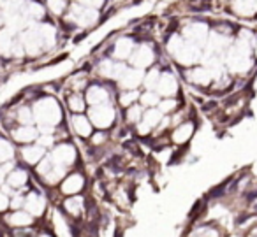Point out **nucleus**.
<instances>
[{"mask_svg": "<svg viewBox=\"0 0 257 237\" xmlns=\"http://www.w3.org/2000/svg\"><path fill=\"white\" fill-rule=\"evenodd\" d=\"M161 102V95L155 90H145L140 95V104L143 106V109H150V107H157V104Z\"/></svg>", "mask_w": 257, "mask_h": 237, "instance_id": "32", "label": "nucleus"}, {"mask_svg": "<svg viewBox=\"0 0 257 237\" xmlns=\"http://www.w3.org/2000/svg\"><path fill=\"white\" fill-rule=\"evenodd\" d=\"M20 156H22V160L27 163V165H37V163L46 156V148L39 146L37 142L25 144V146H22V149H20Z\"/></svg>", "mask_w": 257, "mask_h": 237, "instance_id": "19", "label": "nucleus"}, {"mask_svg": "<svg viewBox=\"0 0 257 237\" xmlns=\"http://www.w3.org/2000/svg\"><path fill=\"white\" fill-rule=\"evenodd\" d=\"M140 90H120L116 95V106L125 109V107L133 106V104H138L140 102Z\"/></svg>", "mask_w": 257, "mask_h": 237, "instance_id": "27", "label": "nucleus"}, {"mask_svg": "<svg viewBox=\"0 0 257 237\" xmlns=\"http://www.w3.org/2000/svg\"><path fill=\"white\" fill-rule=\"evenodd\" d=\"M109 141V134L107 130H93V134L90 135L88 142L92 148H102L106 142Z\"/></svg>", "mask_w": 257, "mask_h": 237, "instance_id": "35", "label": "nucleus"}, {"mask_svg": "<svg viewBox=\"0 0 257 237\" xmlns=\"http://www.w3.org/2000/svg\"><path fill=\"white\" fill-rule=\"evenodd\" d=\"M161 65H154V67H150L148 71H145V76H143V88L145 90H155V86H157L159 83V78H161Z\"/></svg>", "mask_w": 257, "mask_h": 237, "instance_id": "29", "label": "nucleus"}, {"mask_svg": "<svg viewBox=\"0 0 257 237\" xmlns=\"http://www.w3.org/2000/svg\"><path fill=\"white\" fill-rule=\"evenodd\" d=\"M18 39L22 43L23 50H25V55H29V57H39L41 53H44V43L41 39L39 32L36 30V27H34V23L18 34Z\"/></svg>", "mask_w": 257, "mask_h": 237, "instance_id": "8", "label": "nucleus"}, {"mask_svg": "<svg viewBox=\"0 0 257 237\" xmlns=\"http://www.w3.org/2000/svg\"><path fill=\"white\" fill-rule=\"evenodd\" d=\"M15 118L20 125H34L36 120H34V113L30 106H20L15 113Z\"/></svg>", "mask_w": 257, "mask_h": 237, "instance_id": "33", "label": "nucleus"}, {"mask_svg": "<svg viewBox=\"0 0 257 237\" xmlns=\"http://www.w3.org/2000/svg\"><path fill=\"white\" fill-rule=\"evenodd\" d=\"M86 116L92 121L93 128L95 130H107L116 125L118 121V113L116 107L113 102H104V104H97V106H88L86 109Z\"/></svg>", "mask_w": 257, "mask_h": 237, "instance_id": "3", "label": "nucleus"}, {"mask_svg": "<svg viewBox=\"0 0 257 237\" xmlns=\"http://www.w3.org/2000/svg\"><path fill=\"white\" fill-rule=\"evenodd\" d=\"M9 204H11V200H9L8 193H6V191H0V212H4L6 209L9 207Z\"/></svg>", "mask_w": 257, "mask_h": 237, "instance_id": "38", "label": "nucleus"}, {"mask_svg": "<svg viewBox=\"0 0 257 237\" xmlns=\"http://www.w3.org/2000/svg\"><path fill=\"white\" fill-rule=\"evenodd\" d=\"M37 137H39V130L34 125H20V127H15L11 130V139L22 146L32 144V142L37 141Z\"/></svg>", "mask_w": 257, "mask_h": 237, "instance_id": "18", "label": "nucleus"}, {"mask_svg": "<svg viewBox=\"0 0 257 237\" xmlns=\"http://www.w3.org/2000/svg\"><path fill=\"white\" fill-rule=\"evenodd\" d=\"M15 160V146L8 139H0V165Z\"/></svg>", "mask_w": 257, "mask_h": 237, "instance_id": "34", "label": "nucleus"}, {"mask_svg": "<svg viewBox=\"0 0 257 237\" xmlns=\"http://www.w3.org/2000/svg\"><path fill=\"white\" fill-rule=\"evenodd\" d=\"M16 36H18V34L9 30L8 27L0 29V57L2 58H11V51H13V46H15Z\"/></svg>", "mask_w": 257, "mask_h": 237, "instance_id": "24", "label": "nucleus"}, {"mask_svg": "<svg viewBox=\"0 0 257 237\" xmlns=\"http://www.w3.org/2000/svg\"><path fill=\"white\" fill-rule=\"evenodd\" d=\"M210 25L206 22H201V20H194V22H189L185 27L182 29V37L187 41V43L197 44V46L203 48L204 43H206L208 36H210Z\"/></svg>", "mask_w": 257, "mask_h": 237, "instance_id": "7", "label": "nucleus"}, {"mask_svg": "<svg viewBox=\"0 0 257 237\" xmlns=\"http://www.w3.org/2000/svg\"><path fill=\"white\" fill-rule=\"evenodd\" d=\"M34 27H36V30L39 32L41 39H43L44 43V51H50L53 50L55 46H57V41H58V29L53 25V23L50 22H37L34 23Z\"/></svg>", "mask_w": 257, "mask_h": 237, "instance_id": "17", "label": "nucleus"}, {"mask_svg": "<svg viewBox=\"0 0 257 237\" xmlns=\"http://www.w3.org/2000/svg\"><path fill=\"white\" fill-rule=\"evenodd\" d=\"M86 184V177L81 170H72V172H67V176L60 181L58 184V190H60L62 195L65 197H71V195H78L85 190Z\"/></svg>", "mask_w": 257, "mask_h": 237, "instance_id": "11", "label": "nucleus"}, {"mask_svg": "<svg viewBox=\"0 0 257 237\" xmlns=\"http://www.w3.org/2000/svg\"><path fill=\"white\" fill-rule=\"evenodd\" d=\"M183 79L190 86H197V88H210V85L213 83V76L206 65H194V67L183 69Z\"/></svg>", "mask_w": 257, "mask_h": 237, "instance_id": "10", "label": "nucleus"}, {"mask_svg": "<svg viewBox=\"0 0 257 237\" xmlns=\"http://www.w3.org/2000/svg\"><path fill=\"white\" fill-rule=\"evenodd\" d=\"M46 205H48L46 197H44L43 193H39V191L32 190V191H29V193L25 195L23 209H25L27 212H30L34 218H39V216H43L44 211H46Z\"/></svg>", "mask_w": 257, "mask_h": 237, "instance_id": "15", "label": "nucleus"}, {"mask_svg": "<svg viewBox=\"0 0 257 237\" xmlns=\"http://www.w3.org/2000/svg\"><path fill=\"white\" fill-rule=\"evenodd\" d=\"M78 4L86 6V8H93V9H100L102 6H106L107 0H76Z\"/></svg>", "mask_w": 257, "mask_h": 237, "instance_id": "36", "label": "nucleus"}, {"mask_svg": "<svg viewBox=\"0 0 257 237\" xmlns=\"http://www.w3.org/2000/svg\"><path fill=\"white\" fill-rule=\"evenodd\" d=\"M232 15L241 18H253L257 15V0H229Z\"/></svg>", "mask_w": 257, "mask_h": 237, "instance_id": "20", "label": "nucleus"}, {"mask_svg": "<svg viewBox=\"0 0 257 237\" xmlns=\"http://www.w3.org/2000/svg\"><path fill=\"white\" fill-rule=\"evenodd\" d=\"M62 207H64V211L67 212L69 216L79 218V216L86 211V200H85V197H81L79 193L71 195V197H65L64 200H62Z\"/></svg>", "mask_w": 257, "mask_h": 237, "instance_id": "21", "label": "nucleus"}, {"mask_svg": "<svg viewBox=\"0 0 257 237\" xmlns=\"http://www.w3.org/2000/svg\"><path fill=\"white\" fill-rule=\"evenodd\" d=\"M162 116H164V114H162L157 107H150V109L143 111V118H141V121H145V123H147L152 130H155V128H157V125L161 123Z\"/></svg>", "mask_w": 257, "mask_h": 237, "instance_id": "31", "label": "nucleus"}, {"mask_svg": "<svg viewBox=\"0 0 257 237\" xmlns=\"http://www.w3.org/2000/svg\"><path fill=\"white\" fill-rule=\"evenodd\" d=\"M197 130V125L196 121L192 120V118H187L185 121H182V123L175 125V127L171 128V132H169V142H171L173 146H185L190 142V139L194 137V134H196Z\"/></svg>", "mask_w": 257, "mask_h": 237, "instance_id": "9", "label": "nucleus"}, {"mask_svg": "<svg viewBox=\"0 0 257 237\" xmlns=\"http://www.w3.org/2000/svg\"><path fill=\"white\" fill-rule=\"evenodd\" d=\"M180 106H182L180 99H176V97H164V99H161V102L157 104V109L161 111L164 116H171Z\"/></svg>", "mask_w": 257, "mask_h": 237, "instance_id": "30", "label": "nucleus"}, {"mask_svg": "<svg viewBox=\"0 0 257 237\" xmlns=\"http://www.w3.org/2000/svg\"><path fill=\"white\" fill-rule=\"evenodd\" d=\"M65 104H67V109L71 111L72 114L78 113H85L88 109V104L85 100V95L81 92H71L65 99Z\"/></svg>", "mask_w": 257, "mask_h": 237, "instance_id": "25", "label": "nucleus"}, {"mask_svg": "<svg viewBox=\"0 0 257 237\" xmlns=\"http://www.w3.org/2000/svg\"><path fill=\"white\" fill-rule=\"evenodd\" d=\"M155 92L161 95V99L164 97H176L180 93V81L175 76V72L168 71V69H162L161 78H159V83L155 86Z\"/></svg>", "mask_w": 257, "mask_h": 237, "instance_id": "12", "label": "nucleus"}, {"mask_svg": "<svg viewBox=\"0 0 257 237\" xmlns=\"http://www.w3.org/2000/svg\"><path fill=\"white\" fill-rule=\"evenodd\" d=\"M136 39L133 36H120L113 44H111V58L118 62H127L136 48Z\"/></svg>", "mask_w": 257, "mask_h": 237, "instance_id": "13", "label": "nucleus"}, {"mask_svg": "<svg viewBox=\"0 0 257 237\" xmlns=\"http://www.w3.org/2000/svg\"><path fill=\"white\" fill-rule=\"evenodd\" d=\"M157 60H159V57H157L155 46L152 43L143 41V43L136 44V48H134L133 55H131V58L127 60V64L131 65V67L147 71V69L154 67V65L157 64Z\"/></svg>", "mask_w": 257, "mask_h": 237, "instance_id": "4", "label": "nucleus"}, {"mask_svg": "<svg viewBox=\"0 0 257 237\" xmlns=\"http://www.w3.org/2000/svg\"><path fill=\"white\" fill-rule=\"evenodd\" d=\"M4 27H6V18L2 15V11H0V29H4Z\"/></svg>", "mask_w": 257, "mask_h": 237, "instance_id": "40", "label": "nucleus"}, {"mask_svg": "<svg viewBox=\"0 0 257 237\" xmlns=\"http://www.w3.org/2000/svg\"><path fill=\"white\" fill-rule=\"evenodd\" d=\"M252 88L257 90V72H255V78H253V81H252Z\"/></svg>", "mask_w": 257, "mask_h": 237, "instance_id": "41", "label": "nucleus"}, {"mask_svg": "<svg viewBox=\"0 0 257 237\" xmlns=\"http://www.w3.org/2000/svg\"><path fill=\"white\" fill-rule=\"evenodd\" d=\"M48 156H50L55 165H62L69 169V167H72L78 162V148H76L72 142L62 141V142H57V144L51 148Z\"/></svg>", "mask_w": 257, "mask_h": 237, "instance_id": "6", "label": "nucleus"}, {"mask_svg": "<svg viewBox=\"0 0 257 237\" xmlns=\"http://www.w3.org/2000/svg\"><path fill=\"white\" fill-rule=\"evenodd\" d=\"M143 76H145V71L128 65L114 85H116L118 90H140L141 85H143Z\"/></svg>", "mask_w": 257, "mask_h": 237, "instance_id": "14", "label": "nucleus"}, {"mask_svg": "<svg viewBox=\"0 0 257 237\" xmlns=\"http://www.w3.org/2000/svg\"><path fill=\"white\" fill-rule=\"evenodd\" d=\"M6 221L11 226H15V228H27V226L34 225L36 218L30 212H27L25 209H15L11 214L6 216Z\"/></svg>", "mask_w": 257, "mask_h": 237, "instance_id": "23", "label": "nucleus"}, {"mask_svg": "<svg viewBox=\"0 0 257 237\" xmlns=\"http://www.w3.org/2000/svg\"><path fill=\"white\" fill-rule=\"evenodd\" d=\"M71 130L74 132L76 137L79 139H90V135L93 134V125L92 121L88 120V116H86L85 113H78V114H71Z\"/></svg>", "mask_w": 257, "mask_h": 237, "instance_id": "16", "label": "nucleus"}, {"mask_svg": "<svg viewBox=\"0 0 257 237\" xmlns=\"http://www.w3.org/2000/svg\"><path fill=\"white\" fill-rule=\"evenodd\" d=\"M62 20L72 30H78V29L85 30V29H92V27H95L100 22V13L99 9L86 8V6H81L78 2H72V4H69L67 13H65Z\"/></svg>", "mask_w": 257, "mask_h": 237, "instance_id": "2", "label": "nucleus"}, {"mask_svg": "<svg viewBox=\"0 0 257 237\" xmlns=\"http://www.w3.org/2000/svg\"><path fill=\"white\" fill-rule=\"evenodd\" d=\"M23 202H25V195L16 193V195H15V198H13V200H11V204H9V207H13V209H20V207H23Z\"/></svg>", "mask_w": 257, "mask_h": 237, "instance_id": "37", "label": "nucleus"}, {"mask_svg": "<svg viewBox=\"0 0 257 237\" xmlns=\"http://www.w3.org/2000/svg\"><path fill=\"white\" fill-rule=\"evenodd\" d=\"M15 237H34V232L30 230V226H27V228H16Z\"/></svg>", "mask_w": 257, "mask_h": 237, "instance_id": "39", "label": "nucleus"}, {"mask_svg": "<svg viewBox=\"0 0 257 237\" xmlns=\"http://www.w3.org/2000/svg\"><path fill=\"white\" fill-rule=\"evenodd\" d=\"M34 120L37 127H60L64 121V111L55 97H41L32 106Z\"/></svg>", "mask_w": 257, "mask_h": 237, "instance_id": "1", "label": "nucleus"}, {"mask_svg": "<svg viewBox=\"0 0 257 237\" xmlns=\"http://www.w3.org/2000/svg\"><path fill=\"white\" fill-rule=\"evenodd\" d=\"M29 179H30L29 170L23 169V167H15L11 172H8L4 183L8 184V186H11L13 190H22V188L27 186Z\"/></svg>", "mask_w": 257, "mask_h": 237, "instance_id": "22", "label": "nucleus"}, {"mask_svg": "<svg viewBox=\"0 0 257 237\" xmlns=\"http://www.w3.org/2000/svg\"><path fill=\"white\" fill-rule=\"evenodd\" d=\"M114 88L116 85L114 83H90L86 86V90L83 92L85 100L88 106H97V104H104V102H113L114 97Z\"/></svg>", "mask_w": 257, "mask_h": 237, "instance_id": "5", "label": "nucleus"}, {"mask_svg": "<svg viewBox=\"0 0 257 237\" xmlns=\"http://www.w3.org/2000/svg\"><path fill=\"white\" fill-rule=\"evenodd\" d=\"M44 6L53 18H64L69 9V0H44Z\"/></svg>", "mask_w": 257, "mask_h": 237, "instance_id": "28", "label": "nucleus"}, {"mask_svg": "<svg viewBox=\"0 0 257 237\" xmlns=\"http://www.w3.org/2000/svg\"><path fill=\"white\" fill-rule=\"evenodd\" d=\"M143 106H141L140 102L138 104H133V106L125 107L123 111V123L127 125V127H134V125H138L141 121V118H143Z\"/></svg>", "mask_w": 257, "mask_h": 237, "instance_id": "26", "label": "nucleus"}]
</instances>
